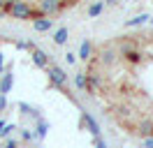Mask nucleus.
<instances>
[{
	"mask_svg": "<svg viewBox=\"0 0 153 148\" xmlns=\"http://www.w3.org/2000/svg\"><path fill=\"white\" fill-rule=\"evenodd\" d=\"M7 12H10V16H12V18H16V21L35 18V12H33V7H30L26 0H14V2H10Z\"/></svg>",
	"mask_w": 153,
	"mask_h": 148,
	"instance_id": "obj_1",
	"label": "nucleus"
},
{
	"mask_svg": "<svg viewBox=\"0 0 153 148\" xmlns=\"http://www.w3.org/2000/svg\"><path fill=\"white\" fill-rule=\"evenodd\" d=\"M86 127L93 137H100V125L95 123V118L88 113V111H81V120H79V130H84Z\"/></svg>",
	"mask_w": 153,
	"mask_h": 148,
	"instance_id": "obj_2",
	"label": "nucleus"
},
{
	"mask_svg": "<svg viewBox=\"0 0 153 148\" xmlns=\"http://www.w3.org/2000/svg\"><path fill=\"white\" fill-rule=\"evenodd\" d=\"M49 81H51V86L60 88V86L67 83V74L63 72L60 67H49Z\"/></svg>",
	"mask_w": 153,
	"mask_h": 148,
	"instance_id": "obj_3",
	"label": "nucleus"
},
{
	"mask_svg": "<svg viewBox=\"0 0 153 148\" xmlns=\"http://www.w3.org/2000/svg\"><path fill=\"white\" fill-rule=\"evenodd\" d=\"M60 9V0H39V14L42 16H51Z\"/></svg>",
	"mask_w": 153,
	"mask_h": 148,
	"instance_id": "obj_4",
	"label": "nucleus"
},
{
	"mask_svg": "<svg viewBox=\"0 0 153 148\" xmlns=\"http://www.w3.org/2000/svg\"><path fill=\"white\" fill-rule=\"evenodd\" d=\"M33 63H35V67L44 70V67L49 65V53L42 51V49H33Z\"/></svg>",
	"mask_w": 153,
	"mask_h": 148,
	"instance_id": "obj_5",
	"label": "nucleus"
},
{
	"mask_svg": "<svg viewBox=\"0 0 153 148\" xmlns=\"http://www.w3.org/2000/svg\"><path fill=\"white\" fill-rule=\"evenodd\" d=\"M12 83H14V74H12V70H7L5 76H2V81H0V92L7 95V92L12 90Z\"/></svg>",
	"mask_w": 153,
	"mask_h": 148,
	"instance_id": "obj_6",
	"label": "nucleus"
},
{
	"mask_svg": "<svg viewBox=\"0 0 153 148\" xmlns=\"http://www.w3.org/2000/svg\"><path fill=\"white\" fill-rule=\"evenodd\" d=\"M91 56H93V44H91V39H84L79 46V60H88Z\"/></svg>",
	"mask_w": 153,
	"mask_h": 148,
	"instance_id": "obj_7",
	"label": "nucleus"
},
{
	"mask_svg": "<svg viewBox=\"0 0 153 148\" xmlns=\"http://www.w3.org/2000/svg\"><path fill=\"white\" fill-rule=\"evenodd\" d=\"M33 26H35V30H37V33H47V30H51V28H53V21H51V18H35V23H33Z\"/></svg>",
	"mask_w": 153,
	"mask_h": 148,
	"instance_id": "obj_8",
	"label": "nucleus"
},
{
	"mask_svg": "<svg viewBox=\"0 0 153 148\" xmlns=\"http://www.w3.org/2000/svg\"><path fill=\"white\" fill-rule=\"evenodd\" d=\"M123 56L128 63H142V51H137V49H123Z\"/></svg>",
	"mask_w": 153,
	"mask_h": 148,
	"instance_id": "obj_9",
	"label": "nucleus"
},
{
	"mask_svg": "<svg viewBox=\"0 0 153 148\" xmlns=\"http://www.w3.org/2000/svg\"><path fill=\"white\" fill-rule=\"evenodd\" d=\"M114 58H116V51H114V49H109V46L100 51V63H102V65H111V63H114Z\"/></svg>",
	"mask_w": 153,
	"mask_h": 148,
	"instance_id": "obj_10",
	"label": "nucleus"
},
{
	"mask_svg": "<svg viewBox=\"0 0 153 148\" xmlns=\"http://www.w3.org/2000/svg\"><path fill=\"white\" fill-rule=\"evenodd\" d=\"M67 35H70V30H67L65 26H63V28H58L56 33H53V42H56L58 46H63V44H67Z\"/></svg>",
	"mask_w": 153,
	"mask_h": 148,
	"instance_id": "obj_11",
	"label": "nucleus"
},
{
	"mask_svg": "<svg viewBox=\"0 0 153 148\" xmlns=\"http://www.w3.org/2000/svg\"><path fill=\"white\" fill-rule=\"evenodd\" d=\"M149 14H139V16L130 18V21H125V28H137V26H144V23H149Z\"/></svg>",
	"mask_w": 153,
	"mask_h": 148,
	"instance_id": "obj_12",
	"label": "nucleus"
},
{
	"mask_svg": "<svg viewBox=\"0 0 153 148\" xmlns=\"http://www.w3.org/2000/svg\"><path fill=\"white\" fill-rule=\"evenodd\" d=\"M137 134H142V137H153V123H151V120H144V123H139Z\"/></svg>",
	"mask_w": 153,
	"mask_h": 148,
	"instance_id": "obj_13",
	"label": "nucleus"
},
{
	"mask_svg": "<svg viewBox=\"0 0 153 148\" xmlns=\"http://www.w3.org/2000/svg\"><path fill=\"white\" fill-rule=\"evenodd\" d=\"M74 86L79 88V90L86 92V86H88V76H86V72H79V74L74 76Z\"/></svg>",
	"mask_w": 153,
	"mask_h": 148,
	"instance_id": "obj_14",
	"label": "nucleus"
},
{
	"mask_svg": "<svg viewBox=\"0 0 153 148\" xmlns=\"http://www.w3.org/2000/svg\"><path fill=\"white\" fill-rule=\"evenodd\" d=\"M47 132H49V125L39 118L37 120V127H35V139H44V137H47Z\"/></svg>",
	"mask_w": 153,
	"mask_h": 148,
	"instance_id": "obj_15",
	"label": "nucleus"
},
{
	"mask_svg": "<svg viewBox=\"0 0 153 148\" xmlns=\"http://www.w3.org/2000/svg\"><path fill=\"white\" fill-rule=\"evenodd\" d=\"M102 9H105V2H93V5L88 7V16H91V18L100 16V14H102Z\"/></svg>",
	"mask_w": 153,
	"mask_h": 148,
	"instance_id": "obj_16",
	"label": "nucleus"
},
{
	"mask_svg": "<svg viewBox=\"0 0 153 148\" xmlns=\"http://www.w3.org/2000/svg\"><path fill=\"white\" fill-rule=\"evenodd\" d=\"M19 109H21V113H26V116H33L35 120H39V113H37V109H33L30 104H23V102H21V104H19Z\"/></svg>",
	"mask_w": 153,
	"mask_h": 148,
	"instance_id": "obj_17",
	"label": "nucleus"
},
{
	"mask_svg": "<svg viewBox=\"0 0 153 148\" xmlns=\"http://www.w3.org/2000/svg\"><path fill=\"white\" fill-rule=\"evenodd\" d=\"M16 49H19V51H33L35 46L30 44V42H16Z\"/></svg>",
	"mask_w": 153,
	"mask_h": 148,
	"instance_id": "obj_18",
	"label": "nucleus"
},
{
	"mask_svg": "<svg viewBox=\"0 0 153 148\" xmlns=\"http://www.w3.org/2000/svg\"><path fill=\"white\" fill-rule=\"evenodd\" d=\"M12 130H16V127H14V125H5V127L0 130V137H2V139H5V137H10V132H12Z\"/></svg>",
	"mask_w": 153,
	"mask_h": 148,
	"instance_id": "obj_19",
	"label": "nucleus"
},
{
	"mask_svg": "<svg viewBox=\"0 0 153 148\" xmlns=\"http://www.w3.org/2000/svg\"><path fill=\"white\" fill-rule=\"evenodd\" d=\"M5 109H7V95L0 92V111H5Z\"/></svg>",
	"mask_w": 153,
	"mask_h": 148,
	"instance_id": "obj_20",
	"label": "nucleus"
},
{
	"mask_svg": "<svg viewBox=\"0 0 153 148\" xmlns=\"http://www.w3.org/2000/svg\"><path fill=\"white\" fill-rule=\"evenodd\" d=\"M65 63H67V65H74V63H76V56H74V53H65Z\"/></svg>",
	"mask_w": 153,
	"mask_h": 148,
	"instance_id": "obj_21",
	"label": "nucleus"
},
{
	"mask_svg": "<svg viewBox=\"0 0 153 148\" xmlns=\"http://www.w3.org/2000/svg\"><path fill=\"white\" fill-rule=\"evenodd\" d=\"M93 144H95V148H107V144L102 141V137H95V139H93Z\"/></svg>",
	"mask_w": 153,
	"mask_h": 148,
	"instance_id": "obj_22",
	"label": "nucleus"
},
{
	"mask_svg": "<svg viewBox=\"0 0 153 148\" xmlns=\"http://www.w3.org/2000/svg\"><path fill=\"white\" fill-rule=\"evenodd\" d=\"M2 148H19V144H16L14 139H7V141H5V146H2Z\"/></svg>",
	"mask_w": 153,
	"mask_h": 148,
	"instance_id": "obj_23",
	"label": "nucleus"
},
{
	"mask_svg": "<svg viewBox=\"0 0 153 148\" xmlns=\"http://www.w3.org/2000/svg\"><path fill=\"white\" fill-rule=\"evenodd\" d=\"M144 148H153V137H144Z\"/></svg>",
	"mask_w": 153,
	"mask_h": 148,
	"instance_id": "obj_24",
	"label": "nucleus"
},
{
	"mask_svg": "<svg viewBox=\"0 0 153 148\" xmlns=\"http://www.w3.org/2000/svg\"><path fill=\"white\" fill-rule=\"evenodd\" d=\"M33 137H35V134H30L28 130H23V141H33Z\"/></svg>",
	"mask_w": 153,
	"mask_h": 148,
	"instance_id": "obj_25",
	"label": "nucleus"
},
{
	"mask_svg": "<svg viewBox=\"0 0 153 148\" xmlns=\"http://www.w3.org/2000/svg\"><path fill=\"white\" fill-rule=\"evenodd\" d=\"M2 67H5V56L0 53V74H2Z\"/></svg>",
	"mask_w": 153,
	"mask_h": 148,
	"instance_id": "obj_26",
	"label": "nucleus"
},
{
	"mask_svg": "<svg viewBox=\"0 0 153 148\" xmlns=\"http://www.w3.org/2000/svg\"><path fill=\"white\" fill-rule=\"evenodd\" d=\"M116 2H118V0H107V5H116Z\"/></svg>",
	"mask_w": 153,
	"mask_h": 148,
	"instance_id": "obj_27",
	"label": "nucleus"
},
{
	"mask_svg": "<svg viewBox=\"0 0 153 148\" xmlns=\"http://www.w3.org/2000/svg\"><path fill=\"white\" fill-rule=\"evenodd\" d=\"M2 127H5V120H0V130H2Z\"/></svg>",
	"mask_w": 153,
	"mask_h": 148,
	"instance_id": "obj_28",
	"label": "nucleus"
}]
</instances>
